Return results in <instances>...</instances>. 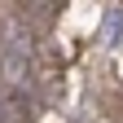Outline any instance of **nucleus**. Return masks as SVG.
I'll use <instances>...</instances> for the list:
<instances>
[{"mask_svg":"<svg viewBox=\"0 0 123 123\" xmlns=\"http://www.w3.org/2000/svg\"><path fill=\"white\" fill-rule=\"evenodd\" d=\"M0 40H5V53H22V57L35 53V44H31V26L18 18V13L0 18Z\"/></svg>","mask_w":123,"mask_h":123,"instance_id":"obj_2","label":"nucleus"},{"mask_svg":"<svg viewBox=\"0 0 123 123\" xmlns=\"http://www.w3.org/2000/svg\"><path fill=\"white\" fill-rule=\"evenodd\" d=\"M53 13H57V5H18V18L26 22V26H49L53 22Z\"/></svg>","mask_w":123,"mask_h":123,"instance_id":"obj_3","label":"nucleus"},{"mask_svg":"<svg viewBox=\"0 0 123 123\" xmlns=\"http://www.w3.org/2000/svg\"><path fill=\"white\" fill-rule=\"evenodd\" d=\"M123 40V9H105V22H101V44L114 49Z\"/></svg>","mask_w":123,"mask_h":123,"instance_id":"obj_4","label":"nucleus"},{"mask_svg":"<svg viewBox=\"0 0 123 123\" xmlns=\"http://www.w3.org/2000/svg\"><path fill=\"white\" fill-rule=\"evenodd\" d=\"M0 123H13V119H9V110H5V105H0Z\"/></svg>","mask_w":123,"mask_h":123,"instance_id":"obj_5","label":"nucleus"},{"mask_svg":"<svg viewBox=\"0 0 123 123\" xmlns=\"http://www.w3.org/2000/svg\"><path fill=\"white\" fill-rule=\"evenodd\" d=\"M0 79H5V88L31 92V84H35V66H31V57H22V53H0Z\"/></svg>","mask_w":123,"mask_h":123,"instance_id":"obj_1","label":"nucleus"}]
</instances>
